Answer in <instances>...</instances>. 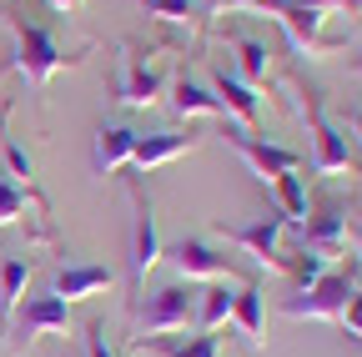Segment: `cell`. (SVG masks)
Masks as SVG:
<instances>
[{"instance_id": "cell-1", "label": "cell", "mask_w": 362, "mask_h": 357, "mask_svg": "<svg viewBox=\"0 0 362 357\" xmlns=\"http://www.w3.org/2000/svg\"><path fill=\"white\" fill-rule=\"evenodd\" d=\"M6 30L16 35V71L35 86V91H45V86H51V76H56L66 61H76V56H66V51H61V40L45 30L40 21L6 16Z\"/></svg>"}, {"instance_id": "cell-2", "label": "cell", "mask_w": 362, "mask_h": 357, "mask_svg": "<svg viewBox=\"0 0 362 357\" xmlns=\"http://www.w3.org/2000/svg\"><path fill=\"white\" fill-rule=\"evenodd\" d=\"M282 232H287L282 211H267V216H257V221H242V227H226V221H216V237H221V242L242 247L257 267H267V272L292 277V257H282Z\"/></svg>"}, {"instance_id": "cell-3", "label": "cell", "mask_w": 362, "mask_h": 357, "mask_svg": "<svg viewBox=\"0 0 362 357\" xmlns=\"http://www.w3.org/2000/svg\"><path fill=\"white\" fill-rule=\"evenodd\" d=\"M257 6H262V16H272L287 30V40L302 56H332L347 46L342 35H327V16L312 11V6H297V0H257Z\"/></svg>"}, {"instance_id": "cell-4", "label": "cell", "mask_w": 362, "mask_h": 357, "mask_svg": "<svg viewBox=\"0 0 362 357\" xmlns=\"http://www.w3.org/2000/svg\"><path fill=\"white\" fill-rule=\"evenodd\" d=\"M197 322V292L192 282H166L141 302V317H136V342L146 337H166V332H187Z\"/></svg>"}, {"instance_id": "cell-5", "label": "cell", "mask_w": 362, "mask_h": 357, "mask_svg": "<svg viewBox=\"0 0 362 357\" xmlns=\"http://www.w3.org/2000/svg\"><path fill=\"white\" fill-rule=\"evenodd\" d=\"M292 96H297V111H302V121H307V131H312V171H322V176H337V171H347L352 166V151H347V136L327 121V111H322V96L312 91H302V86H292Z\"/></svg>"}, {"instance_id": "cell-6", "label": "cell", "mask_w": 362, "mask_h": 357, "mask_svg": "<svg viewBox=\"0 0 362 357\" xmlns=\"http://www.w3.org/2000/svg\"><path fill=\"white\" fill-rule=\"evenodd\" d=\"M352 287H357L352 267H327V272L317 277L307 292H297L292 302H282V317H292V322H302V317H312V322H337L342 307H347V297H352Z\"/></svg>"}, {"instance_id": "cell-7", "label": "cell", "mask_w": 362, "mask_h": 357, "mask_svg": "<svg viewBox=\"0 0 362 357\" xmlns=\"http://www.w3.org/2000/svg\"><path fill=\"white\" fill-rule=\"evenodd\" d=\"M161 91H166L161 66L141 61L131 46H121V56H116V101L131 106V111H146V106L161 101Z\"/></svg>"}, {"instance_id": "cell-8", "label": "cell", "mask_w": 362, "mask_h": 357, "mask_svg": "<svg viewBox=\"0 0 362 357\" xmlns=\"http://www.w3.org/2000/svg\"><path fill=\"white\" fill-rule=\"evenodd\" d=\"M226 146H232V151L252 166V176H257L262 187H272L282 171H297V166H302V156H297V151L272 146V141H257L252 131H242V126H226Z\"/></svg>"}, {"instance_id": "cell-9", "label": "cell", "mask_w": 362, "mask_h": 357, "mask_svg": "<svg viewBox=\"0 0 362 357\" xmlns=\"http://www.w3.org/2000/svg\"><path fill=\"white\" fill-rule=\"evenodd\" d=\"M161 257L176 267L181 282H232V267L216 247H206L202 237H181L171 247H161Z\"/></svg>"}, {"instance_id": "cell-10", "label": "cell", "mask_w": 362, "mask_h": 357, "mask_svg": "<svg viewBox=\"0 0 362 357\" xmlns=\"http://www.w3.org/2000/svg\"><path fill=\"white\" fill-rule=\"evenodd\" d=\"M71 327V302H61V297H51V292H40V297H30L25 307H16V317H11V332L6 337H16L21 347H30L35 337H45V332H66Z\"/></svg>"}, {"instance_id": "cell-11", "label": "cell", "mask_w": 362, "mask_h": 357, "mask_svg": "<svg viewBox=\"0 0 362 357\" xmlns=\"http://www.w3.org/2000/svg\"><path fill=\"white\" fill-rule=\"evenodd\" d=\"M161 262V232H156V206L146 192H136V232H131V282L146 287V272Z\"/></svg>"}, {"instance_id": "cell-12", "label": "cell", "mask_w": 362, "mask_h": 357, "mask_svg": "<svg viewBox=\"0 0 362 357\" xmlns=\"http://www.w3.org/2000/svg\"><path fill=\"white\" fill-rule=\"evenodd\" d=\"M211 96L221 101L226 116H237L242 131H252L262 121V101H257V86H247L242 76H232L226 66H211Z\"/></svg>"}, {"instance_id": "cell-13", "label": "cell", "mask_w": 362, "mask_h": 357, "mask_svg": "<svg viewBox=\"0 0 362 357\" xmlns=\"http://www.w3.org/2000/svg\"><path fill=\"white\" fill-rule=\"evenodd\" d=\"M347 211L337 206V201H322L312 216H307V227H302V247L307 252H322V257H337V252H347Z\"/></svg>"}, {"instance_id": "cell-14", "label": "cell", "mask_w": 362, "mask_h": 357, "mask_svg": "<svg viewBox=\"0 0 362 357\" xmlns=\"http://www.w3.org/2000/svg\"><path fill=\"white\" fill-rule=\"evenodd\" d=\"M111 282H116L111 267H101V262H76V267H56L51 297H61V302H81V297H90V292L111 287Z\"/></svg>"}, {"instance_id": "cell-15", "label": "cell", "mask_w": 362, "mask_h": 357, "mask_svg": "<svg viewBox=\"0 0 362 357\" xmlns=\"http://www.w3.org/2000/svg\"><path fill=\"white\" fill-rule=\"evenodd\" d=\"M187 151H197V136L151 131V136H136V151H131L126 166H136V171H156V166H166V161H176V156H187Z\"/></svg>"}, {"instance_id": "cell-16", "label": "cell", "mask_w": 362, "mask_h": 357, "mask_svg": "<svg viewBox=\"0 0 362 357\" xmlns=\"http://www.w3.org/2000/svg\"><path fill=\"white\" fill-rule=\"evenodd\" d=\"M30 277H35V262L30 257H6V262H0V337L11 332V317H16V307H21Z\"/></svg>"}, {"instance_id": "cell-17", "label": "cell", "mask_w": 362, "mask_h": 357, "mask_svg": "<svg viewBox=\"0 0 362 357\" xmlns=\"http://www.w3.org/2000/svg\"><path fill=\"white\" fill-rule=\"evenodd\" d=\"M136 136H141L136 126H101V131H96V146H90V166H96L101 176H111L116 166H126V161H131Z\"/></svg>"}, {"instance_id": "cell-18", "label": "cell", "mask_w": 362, "mask_h": 357, "mask_svg": "<svg viewBox=\"0 0 362 357\" xmlns=\"http://www.w3.org/2000/svg\"><path fill=\"white\" fill-rule=\"evenodd\" d=\"M232 322L247 332V342H252V347H262V342H267V297H262V287H257V282H242V287H237Z\"/></svg>"}, {"instance_id": "cell-19", "label": "cell", "mask_w": 362, "mask_h": 357, "mask_svg": "<svg viewBox=\"0 0 362 357\" xmlns=\"http://www.w3.org/2000/svg\"><path fill=\"white\" fill-rule=\"evenodd\" d=\"M232 307H237V287L232 282H211L206 292H197V327L202 332H221L232 322Z\"/></svg>"}, {"instance_id": "cell-20", "label": "cell", "mask_w": 362, "mask_h": 357, "mask_svg": "<svg viewBox=\"0 0 362 357\" xmlns=\"http://www.w3.org/2000/svg\"><path fill=\"white\" fill-rule=\"evenodd\" d=\"M272 197H277V206H282V221H287V227H307L312 201H307V182H302L297 171H282L277 182H272Z\"/></svg>"}, {"instance_id": "cell-21", "label": "cell", "mask_w": 362, "mask_h": 357, "mask_svg": "<svg viewBox=\"0 0 362 357\" xmlns=\"http://www.w3.org/2000/svg\"><path fill=\"white\" fill-rule=\"evenodd\" d=\"M156 357H221V337L216 332H197V337H146L136 342Z\"/></svg>"}, {"instance_id": "cell-22", "label": "cell", "mask_w": 362, "mask_h": 357, "mask_svg": "<svg viewBox=\"0 0 362 357\" xmlns=\"http://www.w3.org/2000/svg\"><path fill=\"white\" fill-rule=\"evenodd\" d=\"M171 111H176V116H226L221 101L206 91L202 81H192V76H181V81L171 86Z\"/></svg>"}, {"instance_id": "cell-23", "label": "cell", "mask_w": 362, "mask_h": 357, "mask_svg": "<svg viewBox=\"0 0 362 357\" xmlns=\"http://www.w3.org/2000/svg\"><path fill=\"white\" fill-rule=\"evenodd\" d=\"M232 51H237L242 81H247V86H262V81H267V66H272L267 40H257V35H232Z\"/></svg>"}, {"instance_id": "cell-24", "label": "cell", "mask_w": 362, "mask_h": 357, "mask_svg": "<svg viewBox=\"0 0 362 357\" xmlns=\"http://www.w3.org/2000/svg\"><path fill=\"white\" fill-rule=\"evenodd\" d=\"M146 16L166 21V25H197L206 11H202V0H136Z\"/></svg>"}, {"instance_id": "cell-25", "label": "cell", "mask_w": 362, "mask_h": 357, "mask_svg": "<svg viewBox=\"0 0 362 357\" xmlns=\"http://www.w3.org/2000/svg\"><path fill=\"white\" fill-rule=\"evenodd\" d=\"M25 206H30V192L21 182H11V176H0V227H16Z\"/></svg>"}, {"instance_id": "cell-26", "label": "cell", "mask_w": 362, "mask_h": 357, "mask_svg": "<svg viewBox=\"0 0 362 357\" xmlns=\"http://www.w3.org/2000/svg\"><path fill=\"white\" fill-rule=\"evenodd\" d=\"M337 327H342L347 337H362V287H352V297H347V307H342Z\"/></svg>"}, {"instance_id": "cell-27", "label": "cell", "mask_w": 362, "mask_h": 357, "mask_svg": "<svg viewBox=\"0 0 362 357\" xmlns=\"http://www.w3.org/2000/svg\"><path fill=\"white\" fill-rule=\"evenodd\" d=\"M86 357H121L106 342V322H86Z\"/></svg>"}, {"instance_id": "cell-28", "label": "cell", "mask_w": 362, "mask_h": 357, "mask_svg": "<svg viewBox=\"0 0 362 357\" xmlns=\"http://www.w3.org/2000/svg\"><path fill=\"white\" fill-rule=\"evenodd\" d=\"M297 6H312V11H322V16H332V11L362 16V0H297Z\"/></svg>"}, {"instance_id": "cell-29", "label": "cell", "mask_w": 362, "mask_h": 357, "mask_svg": "<svg viewBox=\"0 0 362 357\" xmlns=\"http://www.w3.org/2000/svg\"><path fill=\"white\" fill-rule=\"evenodd\" d=\"M6 161H11L16 176H30V171H35V166H30V151H25L21 141H11V136H6Z\"/></svg>"}, {"instance_id": "cell-30", "label": "cell", "mask_w": 362, "mask_h": 357, "mask_svg": "<svg viewBox=\"0 0 362 357\" xmlns=\"http://www.w3.org/2000/svg\"><path fill=\"white\" fill-rule=\"evenodd\" d=\"M347 247H352V257H362V221H352V227H347Z\"/></svg>"}, {"instance_id": "cell-31", "label": "cell", "mask_w": 362, "mask_h": 357, "mask_svg": "<svg viewBox=\"0 0 362 357\" xmlns=\"http://www.w3.org/2000/svg\"><path fill=\"white\" fill-rule=\"evenodd\" d=\"M247 6H257V0H221V11L232 16V11H247Z\"/></svg>"}, {"instance_id": "cell-32", "label": "cell", "mask_w": 362, "mask_h": 357, "mask_svg": "<svg viewBox=\"0 0 362 357\" xmlns=\"http://www.w3.org/2000/svg\"><path fill=\"white\" fill-rule=\"evenodd\" d=\"M202 11L206 16H221V0H202Z\"/></svg>"}, {"instance_id": "cell-33", "label": "cell", "mask_w": 362, "mask_h": 357, "mask_svg": "<svg viewBox=\"0 0 362 357\" xmlns=\"http://www.w3.org/2000/svg\"><path fill=\"white\" fill-rule=\"evenodd\" d=\"M51 6H56V11H76V6H81V0H51Z\"/></svg>"}, {"instance_id": "cell-34", "label": "cell", "mask_w": 362, "mask_h": 357, "mask_svg": "<svg viewBox=\"0 0 362 357\" xmlns=\"http://www.w3.org/2000/svg\"><path fill=\"white\" fill-rule=\"evenodd\" d=\"M352 131H357V136H362V111H357V116H352Z\"/></svg>"}]
</instances>
